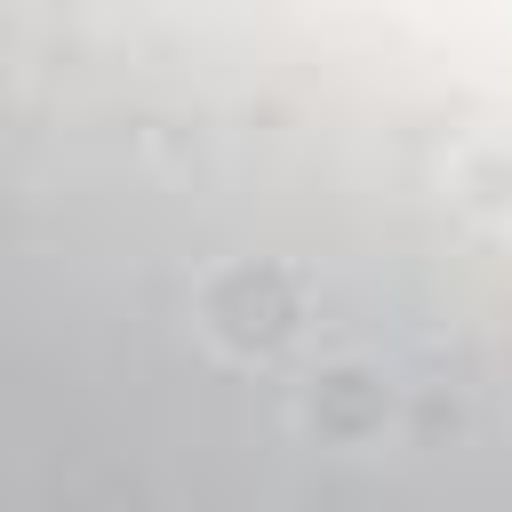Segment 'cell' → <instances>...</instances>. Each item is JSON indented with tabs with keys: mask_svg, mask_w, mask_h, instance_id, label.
<instances>
[{
	"mask_svg": "<svg viewBox=\"0 0 512 512\" xmlns=\"http://www.w3.org/2000/svg\"><path fill=\"white\" fill-rule=\"evenodd\" d=\"M456 200H472V208H488V216H504L512 208V152H496V144H480V152H464V168H456Z\"/></svg>",
	"mask_w": 512,
	"mask_h": 512,
	"instance_id": "cell-1",
	"label": "cell"
}]
</instances>
